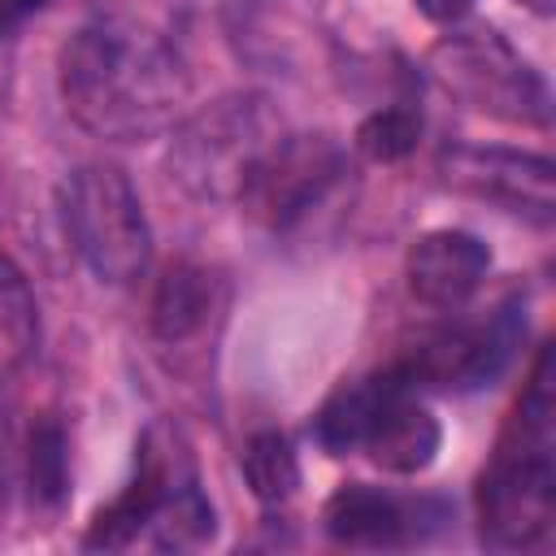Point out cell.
<instances>
[{"label": "cell", "instance_id": "obj_18", "mask_svg": "<svg viewBox=\"0 0 556 556\" xmlns=\"http://www.w3.org/2000/svg\"><path fill=\"white\" fill-rule=\"evenodd\" d=\"M9 491H13V434L0 421V526H4V513H9Z\"/></svg>", "mask_w": 556, "mask_h": 556}, {"label": "cell", "instance_id": "obj_1", "mask_svg": "<svg viewBox=\"0 0 556 556\" xmlns=\"http://www.w3.org/2000/svg\"><path fill=\"white\" fill-rule=\"evenodd\" d=\"M61 96L96 139L139 143L174 130L191 100V61L174 17L152 4H109L61 48Z\"/></svg>", "mask_w": 556, "mask_h": 556}, {"label": "cell", "instance_id": "obj_2", "mask_svg": "<svg viewBox=\"0 0 556 556\" xmlns=\"http://www.w3.org/2000/svg\"><path fill=\"white\" fill-rule=\"evenodd\" d=\"M556 517V469H552V356L539 352L530 391L482 473L478 526L482 543L500 552L534 547Z\"/></svg>", "mask_w": 556, "mask_h": 556}, {"label": "cell", "instance_id": "obj_8", "mask_svg": "<svg viewBox=\"0 0 556 556\" xmlns=\"http://www.w3.org/2000/svg\"><path fill=\"white\" fill-rule=\"evenodd\" d=\"M439 174L452 191L500 204L508 213H526L534 222H552V161L547 156L456 143L439 156Z\"/></svg>", "mask_w": 556, "mask_h": 556}, {"label": "cell", "instance_id": "obj_14", "mask_svg": "<svg viewBox=\"0 0 556 556\" xmlns=\"http://www.w3.org/2000/svg\"><path fill=\"white\" fill-rule=\"evenodd\" d=\"M217 530V517H213V504L204 500L200 482H182L178 491H169L161 500V508L152 513L143 539L156 547V552H191V547H204Z\"/></svg>", "mask_w": 556, "mask_h": 556}, {"label": "cell", "instance_id": "obj_13", "mask_svg": "<svg viewBox=\"0 0 556 556\" xmlns=\"http://www.w3.org/2000/svg\"><path fill=\"white\" fill-rule=\"evenodd\" d=\"M39 352V300L26 274L0 256V387L13 382Z\"/></svg>", "mask_w": 556, "mask_h": 556}, {"label": "cell", "instance_id": "obj_16", "mask_svg": "<svg viewBox=\"0 0 556 556\" xmlns=\"http://www.w3.org/2000/svg\"><path fill=\"white\" fill-rule=\"evenodd\" d=\"M243 478L252 486V495L261 504H282L295 495L300 486V460H295V447L287 434L278 430H261L248 439L243 447Z\"/></svg>", "mask_w": 556, "mask_h": 556}, {"label": "cell", "instance_id": "obj_6", "mask_svg": "<svg viewBox=\"0 0 556 556\" xmlns=\"http://www.w3.org/2000/svg\"><path fill=\"white\" fill-rule=\"evenodd\" d=\"M348 174V156L330 135H295L287 130L274 152L265 156V165L256 169L252 187L243 191V208L265 222L274 235L278 230H295L300 222H308L343 182Z\"/></svg>", "mask_w": 556, "mask_h": 556}, {"label": "cell", "instance_id": "obj_9", "mask_svg": "<svg viewBox=\"0 0 556 556\" xmlns=\"http://www.w3.org/2000/svg\"><path fill=\"white\" fill-rule=\"evenodd\" d=\"M517 339H521V308L504 304L495 317H486L478 326H456V330L434 334L430 343L417 348L413 361H400V365L413 374L417 387L469 391V387L491 382L508 365Z\"/></svg>", "mask_w": 556, "mask_h": 556}, {"label": "cell", "instance_id": "obj_10", "mask_svg": "<svg viewBox=\"0 0 556 556\" xmlns=\"http://www.w3.org/2000/svg\"><path fill=\"white\" fill-rule=\"evenodd\" d=\"M326 534L348 547H408L426 539L439 508L426 500H404L387 486L348 482L326 500Z\"/></svg>", "mask_w": 556, "mask_h": 556}, {"label": "cell", "instance_id": "obj_15", "mask_svg": "<svg viewBox=\"0 0 556 556\" xmlns=\"http://www.w3.org/2000/svg\"><path fill=\"white\" fill-rule=\"evenodd\" d=\"M22 469H26V491L39 508H61L65 491H70V452H65V430L61 421L43 417L22 452Z\"/></svg>", "mask_w": 556, "mask_h": 556}, {"label": "cell", "instance_id": "obj_12", "mask_svg": "<svg viewBox=\"0 0 556 556\" xmlns=\"http://www.w3.org/2000/svg\"><path fill=\"white\" fill-rule=\"evenodd\" d=\"M217 308V278L204 265H169L152 295V330L161 343L195 339Z\"/></svg>", "mask_w": 556, "mask_h": 556}, {"label": "cell", "instance_id": "obj_3", "mask_svg": "<svg viewBox=\"0 0 556 556\" xmlns=\"http://www.w3.org/2000/svg\"><path fill=\"white\" fill-rule=\"evenodd\" d=\"M282 135L287 126L265 96H222L178 117L169 139V178L191 200L239 204Z\"/></svg>", "mask_w": 556, "mask_h": 556}, {"label": "cell", "instance_id": "obj_17", "mask_svg": "<svg viewBox=\"0 0 556 556\" xmlns=\"http://www.w3.org/2000/svg\"><path fill=\"white\" fill-rule=\"evenodd\" d=\"M417 139H421V117L404 104H387V109L369 113L356 130V148L369 161H400L417 148Z\"/></svg>", "mask_w": 556, "mask_h": 556}, {"label": "cell", "instance_id": "obj_19", "mask_svg": "<svg viewBox=\"0 0 556 556\" xmlns=\"http://www.w3.org/2000/svg\"><path fill=\"white\" fill-rule=\"evenodd\" d=\"M417 9H421L430 22H447V26H456V22L473 9V0H417Z\"/></svg>", "mask_w": 556, "mask_h": 556}, {"label": "cell", "instance_id": "obj_11", "mask_svg": "<svg viewBox=\"0 0 556 556\" xmlns=\"http://www.w3.org/2000/svg\"><path fill=\"white\" fill-rule=\"evenodd\" d=\"M491 252L469 230H426L408 252V291L430 308H460L486 278Z\"/></svg>", "mask_w": 556, "mask_h": 556}, {"label": "cell", "instance_id": "obj_7", "mask_svg": "<svg viewBox=\"0 0 556 556\" xmlns=\"http://www.w3.org/2000/svg\"><path fill=\"white\" fill-rule=\"evenodd\" d=\"M195 478V465H191V452H187V439L156 421L143 430L139 439V456H135V478L122 486V495L113 504H104L83 539V547H96V552H117V547H130L143 539L152 513L161 508V500L169 491H178L182 482Z\"/></svg>", "mask_w": 556, "mask_h": 556}, {"label": "cell", "instance_id": "obj_20", "mask_svg": "<svg viewBox=\"0 0 556 556\" xmlns=\"http://www.w3.org/2000/svg\"><path fill=\"white\" fill-rule=\"evenodd\" d=\"M517 4H526V9H534V13H552V0H517Z\"/></svg>", "mask_w": 556, "mask_h": 556}, {"label": "cell", "instance_id": "obj_4", "mask_svg": "<svg viewBox=\"0 0 556 556\" xmlns=\"http://www.w3.org/2000/svg\"><path fill=\"white\" fill-rule=\"evenodd\" d=\"M56 208H61L65 239L100 282L126 287L148 269L152 226L139 191L117 165L91 161L70 169L61 182Z\"/></svg>", "mask_w": 556, "mask_h": 556}, {"label": "cell", "instance_id": "obj_5", "mask_svg": "<svg viewBox=\"0 0 556 556\" xmlns=\"http://www.w3.org/2000/svg\"><path fill=\"white\" fill-rule=\"evenodd\" d=\"M430 70L469 109L508 117V122H547L543 78L486 26H452L430 52Z\"/></svg>", "mask_w": 556, "mask_h": 556}]
</instances>
